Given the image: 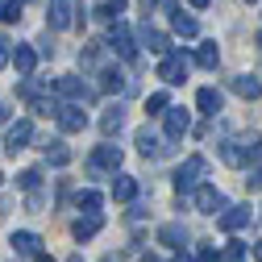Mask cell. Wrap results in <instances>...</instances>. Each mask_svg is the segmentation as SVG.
<instances>
[{"label":"cell","mask_w":262,"mask_h":262,"mask_svg":"<svg viewBox=\"0 0 262 262\" xmlns=\"http://www.w3.org/2000/svg\"><path fill=\"white\" fill-rule=\"evenodd\" d=\"M75 204H79L83 212H100L104 200H100V191H79V195H75Z\"/></svg>","instance_id":"obj_29"},{"label":"cell","mask_w":262,"mask_h":262,"mask_svg":"<svg viewBox=\"0 0 262 262\" xmlns=\"http://www.w3.org/2000/svg\"><path fill=\"white\" fill-rule=\"evenodd\" d=\"M29 138H34V125H29V121H17V125L5 129V150H9V154H21V150L29 146Z\"/></svg>","instance_id":"obj_9"},{"label":"cell","mask_w":262,"mask_h":262,"mask_svg":"<svg viewBox=\"0 0 262 262\" xmlns=\"http://www.w3.org/2000/svg\"><path fill=\"white\" fill-rule=\"evenodd\" d=\"M250 216H254V212H250L246 204H233V208H225V212L216 216V225L225 229V233H237V229H246V225H250Z\"/></svg>","instance_id":"obj_10"},{"label":"cell","mask_w":262,"mask_h":262,"mask_svg":"<svg viewBox=\"0 0 262 262\" xmlns=\"http://www.w3.org/2000/svg\"><path fill=\"white\" fill-rule=\"evenodd\" d=\"M187 67H191V58H187L183 50H167L162 62H158V79L171 83V88H179V83L187 79Z\"/></svg>","instance_id":"obj_2"},{"label":"cell","mask_w":262,"mask_h":262,"mask_svg":"<svg viewBox=\"0 0 262 262\" xmlns=\"http://www.w3.org/2000/svg\"><path fill=\"white\" fill-rule=\"evenodd\" d=\"M254 258H258V262H262V242H258V246H254Z\"/></svg>","instance_id":"obj_41"},{"label":"cell","mask_w":262,"mask_h":262,"mask_svg":"<svg viewBox=\"0 0 262 262\" xmlns=\"http://www.w3.org/2000/svg\"><path fill=\"white\" fill-rule=\"evenodd\" d=\"M162 117H167V142L175 146V142H183V134H187V129H191V113L187 108H167V113H162Z\"/></svg>","instance_id":"obj_5"},{"label":"cell","mask_w":262,"mask_h":262,"mask_svg":"<svg viewBox=\"0 0 262 262\" xmlns=\"http://www.w3.org/2000/svg\"><path fill=\"white\" fill-rule=\"evenodd\" d=\"M100 216H96V212H88V216H79L75 225H71V233H75V242H88V237H96V233H100Z\"/></svg>","instance_id":"obj_16"},{"label":"cell","mask_w":262,"mask_h":262,"mask_svg":"<svg viewBox=\"0 0 262 262\" xmlns=\"http://www.w3.org/2000/svg\"><path fill=\"white\" fill-rule=\"evenodd\" d=\"M9 62H13V42H9L5 34H0V71H5Z\"/></svg>","instance_id":"obj_34"},{"label":"cell","mask_w":262,"mask_h":262,"mask_svg":"<svg viewBox=\"0 0 262 262\" xmlns=\"http://www.w3.org/2000/svg\"><path fill=\"white\" fill-rule=\"evenodd\" d=\"M88 167H92V171H117V167H121V146H113V142L96 146V154L88 158Z\"/></svg>","instance_id":"obj_8"},{"label":"cell","mask_w":262,"mask_h":262,"mask_svg":"<svg viewBox=\"0 0 262 262\" xmlns=\"http://www.w3.org/2000/svg\"><path fill=\"white\" fill-rule=\"evenodd\" d=\"M167 108H171V96H167V92H154V96H146V113H150V117L167 113Z\"/></svg>","instance_id":"obj_27"},{"label":"cell","mask_w":262,"mask_h":262,"mask_svg":"<svg viewBox=\"0 0 262 262\" xmlns=\"http://www.w3.org/2000/svg\"><path fill=\"white\" fill-rule=\"evenodd\" d=\"M25 0H0V21H17Z\"/></svg>","instance_id":"obj_30"},{"label":"cell","mask_w":262,"mask_h":262,"mask_svg":"<svg viewBox=\"0 0 262 262\" xmlns=\"http://www.w3.org/2000/svg\"><path fill=\"white\" fill-rule=\"evenodd\" d=\"M38 262H54V258H46V254H38Z\"/></svg>","instance_id":"obj_43"},{"label":"cell","mask_w":262,"mask_h":262,"mask_svg":"<svg viewBox=\"0 0 262 262\" xmlns=\"http://www.w3.org/2000/svg\"><path fill=\"white\" fill-rule=\"evenodd\" d=\"M13 250L38 258V254H42V237H38V233H13Z\"/></svg>","instance_id":"obj_21"},{"label":"cell","mask_w":262,"mask_h":262,"mask_svg":"<svg viewBox=\"0 0 262 262\" xmlns=\"http://www.w3.org/2000/svg\"><path fill=\"white\" fill-rule=\"evenodd\" d=\"M108 50H117L121 58H138V46H134V34H129V25H113V34H108V42H104Z\"/></svg>","instance_id":"obj_7"},{"label":"cell","mask_w":262,"mask_h":262,"mask_svg":"<svg viewBox=\"0 0 262 262\" xmlns=\"http://www.w3.org/2000/svg\"><path fill=\"white\" fill-rule=\"evenodd\" d=\"M121 125H125V108H121V104L104 108V117H100V134L113 138V134H121Z\"/></svg>","instance_id":"obj_18"},{"label":"cell","mask_w":262,"mask_h":262,"mask_svg":"<svg viewBox=\"0 0 262 262\" xmlns=\"http://www.w3.org/2000/svg\"><path fill=\"white\" fill-rule=\"evenodd\" d=\"M195 208H200V212H208V216H221L229 204H225V195H221L212 183H200V187H195Z\"/></svg>","instance_id":"obj_4"},{"label":"cell","mask_w":262,"mask_h":262,"mask_svg":"<svg viewBox=\"0 0 262 262\" xmlns=\"http://www.w3.org/2000/svg\"><path fill=\"white\" fill-rule=\"evenodd\" d=\"M13 67H17L21 79H29L34 67H38V50H34V46H17V50H13Z\"/></svg>","instance_id":"obj_13"},{"label":"cell","mask_w":262,"mask_h":262,"mask_svg":"<svg viewBox=\"0 0 262 262\" xmlns=\"http://www.w3.org/2000/svg\"><path fill=\"white\" fill-rule=\"evenodd\" d=\"M229 88H233L237 96H246V100H258V96H262V79L258 75H233Z\"/></svg>","instance_id":"obj_15"},{"label":"cell","mask_w":262,"mask_h":262,"mask_svg":"<svg viewBox=\"0 0 262 262\" xmlns=\"http://www.w3.org/2000/svg\"><path fill=\"white\" fill-rule=\"evenodd\" d=\"M138 42H142L150 54H167V50H171V46H167V34H162V29H154L150 21L138 25Z\"/></svg>","instance_id":"obj_11"},{"label":"cell","mask_w":262,"mask_h":262,"mask_svg":"<svg viewBox=\"0 0 262 262\" xmlns=\"http://www.w3.org/2000/svg\"><path fill=\"white\" fill-rule=\"evenodd\" d=\"M204 171H208V162H204L200 154H191V158L183 162V167L175 171V191H179V195L195 191V187H200V179H204Z\"/></svg>","instance_id":"obj_3"},{"label":"cell","mask_w":262,"mask_h":262,"mask_svg":"<svg viewBox=\"0 0 262 262\" xmlns=\"http://www.w3.org/2000/svg\"><path fill=\"white\" fill-rule=\"evenodd\" d=\"M79 62H83V67H92V62H96V42H92V46H83V50H79Z\"/></svg>","instance_id":"obj_36"},{"label":"cell","mask_w":262,"mask_h":262,"mask_svg":"<svg viewBox=\"0 0 262 262\" xmlns=\"http://www.w3.org/2000/svg\"><path fill=\"white\" fill-rule=\"evenodd\" d=\"M142 5H146V13H150V9H154V5H158V0H142Z\"/></svg>","instance_id":"obj_42"},{"label":"cell","mask_w":262,"mask_h":262,"mask_svg":"<svg viewBox=\"0 0 262 262\" xmlns=\"http://www.w3.org/2000/svg\"><path fill=\"white\" fill-rule=\"evenodd\" d=\"M54 88H58V96H67V100H79V104H83V100H92V88H88L79 75H62Z\"/></svg>","instance_id":"obj_12"},{"label":"cell","mask_w":262,"mask_h":262,"mask_svg":"<svg viewBox=\"0 0 262 262\" xmlns=\"http://www.w3.org/2000/svg\"><path fill=\"white\" fill-rule=\"evenodd\" d=\"M138 150H142L146 158H158V154H162V150H167V146H162V142L154 138V129L146 125V129H138Z\"/></svg>","instance_id":"obj_20"},{"label":"cell","mask_w":262,"mask_h":262,"mask_svg":"<svg viewBox=\"0 0 262 262\" xmlns=\"http://www.w3.org/2000/svg\"><path fill=\"white\" fill-rule=\"evenodd\" d=\"M187 5H191V9H208L212 0H187Z\"/></svg>","instance_id":"obj_38"},{"label":"cell","mask_w":262,"mask_h":262,"mask_svg":"<svg viewBox=\"0 0 262 262\" xmlns=\"http://www.w3.org/2000/svg\"><path fill=\"white\" fill-rule=\"evenodd\" d=\"M58 108L62 104H54V100H34V113L38 117H58Z\"/></svg>","instance_id":"obj_33"},{"label":"cell","mask_w":262,"mask_h":262,"mask_svg":"<svg viewBox=\"0 0 262 262\" xmlns=\"http://www.w3.org/2000/svg\"><path fill=\"white\" fill-rule=\"evenodd\" d=\"M158 242H162V246H171V250H183L187 233H183L179 225H162V229H158Z\"/></svg>","instance_id":"obj_23"},{"label":"cell","mask_w":262,"mask_h":262,"mask_svg":"<svg viewBox=\"0 0 262 262\" xmlns=\"http://www.w3.org/2000/svg\"><path fill=\"white\" fill-rule=\"evenodd\" d=\"M42 150H46V158L54 162V167H67V162H71V150H67V146H62L58 138H50V142H46Z\"/></svg>","instance_id":"obj_24"},{"label":"cell","mask_w":262,"mask_h":262,"mask_svg":"<svg viewBox=\"0 0 262 262\" xmlns=\"http://www.w3.org/2000/svg\"><path fill=\"white\" fill-rule=\"evenodd\" d=\"M0 183H5V175H0Z\"/></svg>","instance_id":"obj_46"},{"label":"cell","mask_w":262,"mask_h":262,"mask_svg":"<svg viewBox=\"0 0 262 262\" xmlns=\"http://www.w3.org/2000/svg\"><path fill=\"white\" fill-rule=\"evenodd\" d=\"M225 262H246V242H229V250L221 254Z\"/></svg>","instance_id":"obj_32"},{"label":"cell","mask_w":262,"mask_h":262,"mask_svg":"<svg viewBox=\"0 0 262 262\" xmlns=\"http://www.w3.org/2000/svg\"><path fill=\"white\" fill-rule=\"evenodd\" d=\"M100 262H121V254H108V258H100Z\"/></svg>","instance_id":"obj_39"},{"label":"cell","mask_w":262,"mask_h":262,"mask_svg":"<svg viewBox=\"0 0 262 262\" xmlns=\"http://www.w3.org/2000/svg\"><path fill=\"white\" fill-rule=\"evenodd\" d=\"M171 29H175V34H183V38H195V29H200V25H195V17H187V13H171Z\"/></svg>","instance_id":"obj_25"},{"label":"cell","mask_w":262,"mask_h":262,"mask_svg":"<svg viewBox=\"0 0 262 262\" xmlns=\"http://www.w3.org/2000/svg\"><path fill=\"white\" fill-rule=\"evenodd\" d=\"M54 121H58V129H62V134H83L88 113H83V108H79V100H75V104H62Z\"/></svg>","instance_id":"obj_6"},{"label":"cell","mask_w":262,"mask_h":262,"mask_svg":"<svg viewBox=\"0 0 262 262\" xmlns=\"http://www.w3.org/2000/svg\"><path fill=\"white\" fill-rule=\"evenodd\" d=\"M100 88H104V92H121V88H125V75H121L117 67H104V71H100Z\"/></svg>","instance_id":"obj_26"},{"label":"cell","mask_w":262,"mask_h":262,"mask_svg":"<svg viewBox=\"0 0 262 262\" xmlns=\"http://www.w3.org/2000/svg\"><path fill=\"white\" fill-rule=\"evenodd\" d=\"M175 262H191V258H187V254H183V250H179V254H175Z\"/></svg>","instance_id":"obj_40"},{"label":"cell","mask_w":262,"mask_h":262,"mask_svg":"<svg viewBox=\"0 0 262 262\" xmlns=\"http://www.w3.org/2000/svg\"><path fill=\"white\" fill-rule=\"evenodd\" d=\"M17 183H21L25 191H38V183H42V171H21V175H17Z\"/></svg>","instance_id":"obj_31"},{"label":"cell","mask_w":262,"mask_h":262,"mask_svg":"<svg viewBox=\"0 0 262 262\" xmlns=\"http://www.w3.org/2000/svg\"><path fill=\"white\" fill-rule=\"evenodd\" d=\"M216 62H221V50H216V42H204L200 50H195V67H204V71H216Z\"/></svg>","instance_id":"obj_22"},{"label":"cell","mask_w":262,"mask_h":262,"mask_svg":"<svg viewBox=\"0 0 262 262\" xmlns=\"http://www.w3.org/2000/svg\"><path fill=\"white\" fill-rule=\"evenodd\" d=\"M216 154H221L225 167H250V162L262 158V138L254 134V138H242V142H221Z\"/></svg>","instance_id":"obj_1"},{"label":"cell","mask_w":262,"mask_h":262,"mask_svg":"<svg viewBox=\"0 0 262 262\" xmlns=\"http://www.w3.org/2000/svg\"><path fill=\"white\" fill-rule=\"evenodd\" d=\"M258 50H262V34H258Z\"/></svg>","instance_id":"obj_45"},{"label":"cell","mask_w":262,"mask_h":262,"mask_svg":"<svg viewBox=\"0 0 262 262\" xmlns=\"http://www.w3.org/2000/svg\"><path fill=\"white\" fill-rule=\"evenodd\" d=\"M250 5H254V0H250Z\"/></svg>","instance_id":"obj_47"},{"label":"cell","mask_w":262,"mask_h":262,"mask_svg":"<svg viewBox=\"0 0 262 262\" xmlns=\"http://www.w3.org/2000/svg\"><path fill=\"white\" fill-rule=\"evenodd\" d=\"M195 108H200L204 117H216L221 113V92L216 88H200L195 92Z\"/></svg>","instance_id":"obj_17"},{"label":"cell","mask_w":262,"mask_h":262,"mask_svg":"<svg viewBox=\"0 0 262 262\" xmlns=\"http://www.w3.org/2000/svg\"><path fill=\"white\" fill-rule=\"evenodd\" d=\"M142 262H158V258H150V254H146V258H142Z\"/></svg>","instance_id":"obj_44"},{"label":"cell","mask_w":262,"mask_h":262,"mask_svg":"<svg viewBox=\"0 0 262 262\" xmlns=\"http://www.w3.org/2000/svg\"><path fill=\"white\" fill-rule=\"evenodd\" d=\"M134 195H138V179H134V175H117V179H113V200L129 204Z\"/></svg>","instance_id":"obj_19"},{"label":"cell","mask_w":262,"mask_h":262,"mask_svg":"<svg viewBox=\"0 0 262 262\" xmlns=\"http://www.w3.org/2000/svg\"><path fill=\"white\" fill-rule=\"evenodd\" d=\"M50 25H54V29H71V25H75L71 0H50Z\"/></svg>","instance_id":"obj_14"},{"label":"cell","mask_w":262,"mask_h":262,"mask_svg":"<svg viewBox=\"0 0 262 262\" xmlns=\"http://www.w3.org/2000/svg\"><path fill=\"white\" fill-rule=\"evenodd\" d=\"M195 262H225V258H221V254H216L212 246H200V254H195Z\"/></svg>","instance_id":"obj_35"},{"label":"cell","mask_w":262,"mask_h":262,"mask_svg":"<svg viewBox=\"0 0 262 262\" xmlns=\"http://www.w3.org/2000/svg\"><path fill=\"white\" fill-rule=\"evenodd\" d=\"M246 187H250V191H258V187H262V167H258V171H250V179H246Z\"/></svg>","instance_id":"obj_37"},{"label":"cell","mask_w":262,"mask_h":262,"mask_svg":"<svg viewBox=\"0 0 262 262\" xmlns=\"http://www.w3.org/2000/svg\"><path fill=\"white\" fill-rule=\"evenodd\" d=\"M121 13H125V0H104L96 9V17H104V21H121Z\"/></svg>","instance_id":"obj_28"}]
</instances>
